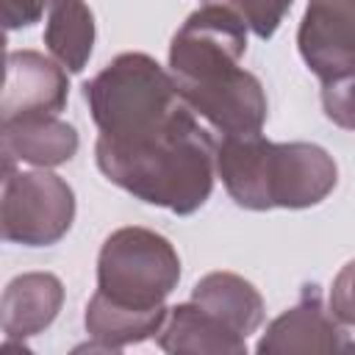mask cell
<instances>
[{"instance_id":"cell-19","label":"cell","mask_w":355,"mask_h":355,"mask_svg":"<svg viewBox=\"0 0 355 355\" xmlns=\"http://www.w3.org/2000/svg\"><path fill=\"white\" fill-rule=\"evenodd\" d=\"M330 311L344 327H355V258L338 269L330 286Z\"/></svg>"},{"instance_id":"cell-3","label":"cell","mask_w":355,"mask_h":355,"mask_svg":"<svg viewBox=\"0 0 355 355\" xmlns=\"http://www.w3.org/2000/svg\"><path fill=\"white\" fill-rule=\"evenodd\" d=\"M180 283V258L172 241L150 227L128 225L105 236L97 255V291L116 305L153 311Z\"/></svg>"},{"instance_id":"cell-9","label":"cell","mask_w":355,"mask_h":355,"mask_svg":"<svg viewBox=\"0 0 355 355\" xmlns=\"http://www.w3.org/2000/svg\"><path fill=\"white\" fill-rule=\"evenodd\" d=\"M347 330L322 302L319 286H305L294 308L269 322L266 333L255 344L261 355H286V352H341L347 349Z\"/></svg>"},{"instance_id":"cell-13","label":"cell","mask_w":355,"mask_h":355,"mask_svg":"<svg viewBox=\"0 0 355 355\" xmlns=\"http://www.w3.org/2000/svg\"><path fill=\"white\" fill-rule=\"evenodd\" d=\"M169 308H153V311H139L128 305H116L100 291L92 294L83 324L92 338V344L78 347V349H103V352H122L130 344H141L158 336V330L166 322Z\"/></svg>"},{"instance_id":"cell-18","label":"cell","mask_w":355,"mask_h":355,"mask_svg":"<svg viewBox=\"0 0 355 355\" xmlns=\"http://www.w3.org/2000/svg\"><path fill=\"white\" fill-rule=\"evenodd\" d=\"M294 0H236L233 8L241 14L247 28L258 39H272Z\"/></svg>"},{"instance_id":"cell-1","label":"cell","mask_w":355,"mask_h":355,"mask_svg":"<svg viewBox=\"0 0 355 355\" xmlns=\"http://www.w3.org/2000/svg\"><path fill=\"white\" fill-rule=\"evenodd\" d=\"M94 161L105 180L178 216L200 211L216 180V141L183 100L141 128L100 133Z\"/></svg>"},{"instance_id":"cell-14","label":"cell","mask_w":355,"mask_h":355,"mask_svg":"<svg viewBox=\"0 0 355 355\" xmlns=\"http://www.w3.org/2000/svg\"><path fill=\"white\" fill-rule=\"evenodd\" d=\"M78 130L53 116H25L14 122H3V155H11L14 161L50 169L72 161L78 153Z\"/></svg>"},{"instance_id":"cell-6","label":"cell","mask_w":355,"mask_h":355,"mask_svg":"<svg viewBox=\"0 0 355 355\" xmlns=\"http://www.w3.org/2000/svg\"><path fill=\"white\" fill-rule=\"evenodd\" d=\"M247 53V22L227 3L200 6L186 17L169 42L172 80L200 83L241 67Z\"/></svg>"},{"instance_id":"cell-17","label":"cell","mask_w":355,"mask_h":355,"mask_svg":"<svg viewBox=\"0 0 355 355\" xmlns=\"http://www.w3.org/2000/svg\"><path fill=\"white\" fill-rule=\"evenodd\" d=\"M322 108L333 125L355 130V58L322 78Z\"/></svg>"},{"instance_id":"cell-21","label":"cell","mask_w":355,"mask_h":355,"mask_svg":"<svg viewBox=\"0 0 355 355\" xmlns=\"http://www.w3.org/2000/svg\"><path fill=\"white\" fill-rule=\"evenodd\" d=\"M211 3H227V6H233L236 0H211Z\"/></svg>"},{"instance_id":"cell-7","label":"cell","mask_w":355,"mask_h":355,"mask_svg":"<svg viewBox=\"0 0 355 355\" xmlns=\"http://www.w3.org/2000/svg\"><path fill=\"white\" fill-rule=\"evenodd\" d=\"M178 94L200 119H205L216 133H222V139L261 133L269 114V103L261 80L244 67L222 78L180 83Z\"/></svg>"},{"instance_id":"cell-12","label":"cell","mask_w":355,"mask_h":355,"mask_svg":"<svg viewBox=\"0 0 355 355\" xmlns=\"http://www.w3.org/2000/svg\"><path fill=\"white\" fill-rule=\"evenodd\" d=\"M155 341L172 355H247V338L191 300L169 308Z\"/></svg>"},{"instance_id":"cell-20","label":"cell","mask_w":355,"mask_h":355,"mask_svg":"<svg viewBox=\"0 0 355 355\" xmlns=\"http://www.w3.org/2000/svg\"><path fill=\"white\" fill-rule=\"evenodd\" d=\"M50 0H0V17L6 31H22L42 19Z\"/></svg>"},{"instance_id":"cell-8","label":"cell","mask_w":355,"mask_h":355,"mask_svg":"<svg viewBox=\"0 0 355 355\" xmlns=\"http://www.w3.org/2000/svg\"><path fill=\"white\" fill-rule=\"evenodd\" d=\"M69 78L67 69L39 50H11L6 55V83L0 119L14 122L25 116H53L67 108Z\"/></svg>"},{"instance_id":"cell-11","label":"cell","mask_w":355,"mask_h":355,"mask_svg":"<svg viewBox=\"0 0 355 355\" xmlns=\"http://www.w3.org/2000/svg\"><path fill=\"white\" fill-rule=\"evenodd\" d=\"M64 305V286L53 272L17 275L0 300V324L6 338L25 341L47 330Z\"/></svg>"},{"instance_id":"cell-10","label":"cell","mask_w":355,"mask_h":355,"mask_svg":"<svg viewBox=\"0 0 355 355\" xmlns=\"http://www.w3.org/2000/svg\"><path fill=\"white\" fill-rule=\"evenodd\" d=\"M297 47L305 67L322 80L355 58V0H311Z\"/></svg>"},{"instance_id":"cell-4","label":"cell","mask_w":355,"mask_h":355,"mask_svg":"<svg viewBox=\"0 0 355 355\" xmlns=\"http://www.w3.org/2000/svg\"><path fill=\"white\" fill-rule=\"evenodd\" d=\"M83 100L103 136H116L147 125L175 108L183 97L166 72L147 53H119L92 80L83 83Z\"/></svg>"},{"instance_id":"cell-15","label":"cell","mask_w":355,"mask_h":355,"mask_svg":"<svg viewBox=\"0 0 355 355\" xmlns=\"http://www.w3.org/2000/svg\"><path fill=\"white\" fill-rule=\"evenodd\" d=\"M191 302L211 311L239 336H250L263 324L261 291L236 272H208L191 288Z\"/></svg>"},{"instance_id":"cell-2","label":"cell","mask_w":355,"mask_h":355,"mask_svg":"<svg viewBox=\"0 0 355 355\" xmlns=\"http://www.w3.org/2000/svg\"><path fill=\"white\" fill-rule=\"evenodd\" d=\"M216 178L247 211L311 208L338 183L333 155L311 141H269L261 133L225 136L216 144Z\"/></svg>"},{"instance_id":"cell-16","label":"cell","mask_w":355,"mask_h":355,"mask_svg":"<svg viewBox=\"0 0 355 355\" xmlns=\"http://www.w3.org/2000/svg\"><path fill=\"white\" fill-rule=\"evenodd\" d=\"M94 14L86 0H50L44 22V44L50 55L69 72H83L94 47Z\"/></svg>"},{"instance_id":"cell-5","label":"cell","mask_w":355,"mask_h":355,"mask_svg":"<svg viewBox=\"0 0 355 355\" xmlns=\"http://www.w3.org/2000/svg\"><path fill=\"white\" fill-rule=\"evenodd\" d=\"M75 219L72 186L47 169L3 175L0 225L3 239L22 247H50L61 241Z\"/></svg>"}]
</instances>
